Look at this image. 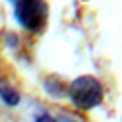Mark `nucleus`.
Wrapping results in <instances>:
<instances>
[{
  "instance_id": "nucleus-1",
  "label": "nucleus",
  "mask_w": 122,
  "mask_h": 122,
  "mask_svg": "<svg viewBox=\"0 0 122 122\" xmlns=\"http://www.w3.org/2000/svg\"><path fill=\"white\" fill-rule=\"evenodd\" d=\"M67 97L71 104L79 110H93L104 98V89L102 83L93 75H81L73 79L67 87Z\"/></svg>"
},
{
  "instance_id": "nucleus-2",
  "label": "nucleus",
  "mask_w": 122,
  "mask_h": 122,
  "mask_svg": "<svg viewBox=\"0 0 122 122\" xmlns=\"http://www.w3.org/2000/svg\"><path fill=\"white\" fill-rule=\"evenodd\" d=\"M14 4V18L20 28H24L26 32H41L45 28L49 18V8L45 0H18Z\"/></svg>"
},
{
  "instance_id": "nucleus-3",
  "label": "nucleus",
  "mask_w": 122,
  "mask_h": 122,
  "mask_svg": "<svg viewBox=\"0 0 122 122\" xmlns=\"http://www.w3.org/2000/svg\"><path fill=\"white\" fill-rule=\"evenodd\" d=\"M0 101L6 106H18L20 104V93L6 79H0Z\"/></svg>"
},
{
  "instance_id": "nucleus-4",
  "label": "nucleus",
  "mask_w": 122,
  "mask_h": 122,
  "mask_svg": "<svg viewBox=\"0 0 122 122\" xmlns=\"http://www.w3.org/2000/svg\"><path fill=\"white\" fill-rule=\"evenodd\" d=\"M36 122H57V120L53 118V116H49L47 112H40V114L36 116Z\"/></svg>"
},
{
  "instance_id": "nucleus-5",
  "label": "nucleus",
  "mask_w": 122,
  "mask_h": 122,
  "mask_svg": "<svg viewBox=\"0 0 122 122\" xmlns=\"http://www.w3.org/2000/svg\"><path fill=\"white\" fill-rule=\"evenodd\" d=\"M57 122H73L71 118H57Z\"/></svg>"
},
{
  "instance_id": "nucleus-6",
  "label": "nucleus",
  "mask_w": 122,
  "mask_h": 122,
  "mask_svg": "<svg viewBox=\"0 0 122 122\" xmlns=\"http://www.w3.org/2000/svg\"><path fill=\"white\" fill-rule=\"evenodd\" d=\"M12 2H18V0H12Z\"/></svg>"
}]
</instances>
